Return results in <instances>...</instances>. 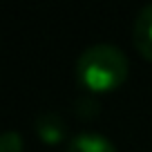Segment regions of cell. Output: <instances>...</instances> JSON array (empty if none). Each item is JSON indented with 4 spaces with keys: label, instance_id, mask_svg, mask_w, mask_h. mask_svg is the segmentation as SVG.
<instances>
[{
    "label": "cell",
    "instance_id": "cell-1",
    "mask_svg": "<svg viewBox=\"0 0 152 152\" xmlns=\"http://www.w3.org/2000/svg\"><path fill=\"white\" fill-rule=\"evenodd\" d=\"M76 76L92 92L116 90L128 76V58L116 45H92L76 61Z\"/></svg>",
    "mask_w": 152,
    "mask_h": 152
},
{
    "label": "cell",
    "instance_id": "cell-2",
    "mask_svg": "<svg viewBox=\"0 0 152 152\" xmlns=\"http://www.w3.org/2000/svg\"><path fill=\"white\" fill-rule=\"evenodd\" d=\"M134 45L137 49L152 61V2L143 5L134 20Z\"/></svg>",
    "mask_w": 152,
    "mask_h": 152
},
{
    "label": "cell",
    "instance_id": "cell-3",
    "mask_svg": "<svg viewBox=\"0 0 152 152\" xmlns=\"http://www.w3.org/2000/svg\"><path fill=\"white\" fill-rule=\"evenodd\" d=\"M65 152H116V148L99 132H78L67 141Z\"/></svg>",
    "mask_w": 152,
    "mask_h": 152
},
{
    "label": "cell",
    "instance_id": "cell-4",
    "mask_svg": "<svg viewBox=\"0 0 152 152\" xmlns=\"http://www.w3.org/2000/svg\"><path fill=\"white\" fill-rule=\"evenodd\" d=\"M36 132L45 143L54 145L65 137V121L61 119L58 112H43L36 119Z\"/></svg>",
    "mask_w": 152,
    "mask_h": 152
},
{
    "label": "cell",
    "instance_id": "cell-5",
    "mask_svg": "<svg viewBox=\"0 0 152 152\" xmlns=\"http://www.w3.org/2000/svg\"><path fill=\"white\" fill-rule=\"evenodd\" d=\"M0 152H23V137L14 130L0 137Z\"/></svg>",
    "mask_w": 152,
    "mask_h": 152
}]
</instances>
